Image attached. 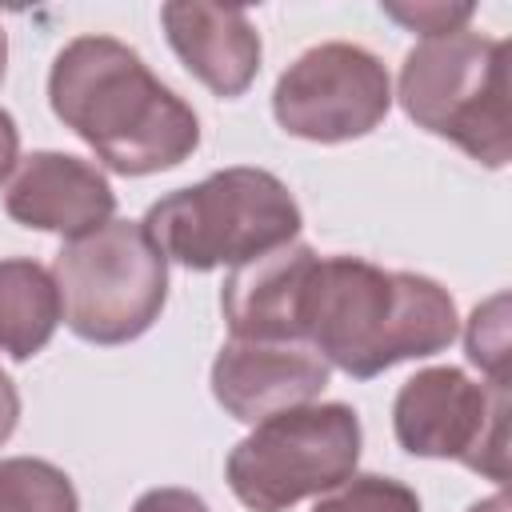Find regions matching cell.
<instances>
[{
    "label": "cell",
    "mask_w": 512,
    "mask_h": 512,
    "mask_svg": "<svg viewBox=\"0 0 512 512\" xmlns=\"http://www.w3.org/2000/svg\"><path fill=\"white\" fill-rule=\"evenodd\" d=\"M296 332L328 368L372 380L444 352L460 336V316L432 276L392 272L364 256H316L300 288Z\"/></svg>",
    "instance_id": "cell-1"
},
{
    "label": "cell",
    "mask_w": 512,
    "mask_h": 512,
    "mask_svg": "<svg viewBox=\"0 0 512 512\" xmlns=\"http://www.w3.org/2000/svg\"><path fill=\"white\" fill-rule=\"evenodd\" d=\"M48 104L104 168L152 176L200 148V120L152 68L116 36H76L48 68Z\"/></svg>",
    "instance_id": "cell-2"
},
{
    "label": "cell",
    "mask_w": 512,
    "mask_h": 512,
    "mask_svg": "<svg viewBox=\"0 0 512 512\" xmlns=\"http://www.w3.org/2000/svg\"><path fill=\"white\" fill-rule=\"evenodd\" d=\"M140 224L164 260H176L192 272H212L240 268L292 244L304 216L280 176L236 164L160 196Z\"/></svg>",
    "instance_id": "cell-3"
},
{
    "label": "cell",
    "mask_w": 512,
    "mask_h": 512,
    "mask_svg": "<svg viewBox=\"0 0 512 512\" xmlns=\"http://www.w3.org/2000/svg\"><path fill=\"white\" fill-rule=\"evenodd\" d=\"M404 116L452 140L484 168H504L512 156L508 128V44L472 28L420 40L400 64Z\"/></svg>",
    "instance_id": "cell-4"
},
{
    "label": "cell",
    "mask_w": 512,
    "mask_h": 512,
    "mask_svg": "<svg viewBox=\"0 0 512 512\" xmlns=\"http://www.w3.org/2000/svg\"><path fill=\"white\" fill-rule=\"evenodd\" d=\"M52 280L68 332L100 348L144 336L168 300V260L136 220H108L80 240H64Z\"/></svg>",
    "instance_id": "cell-5"
},
{
    "label": "cell",
    "mask_w": 512,
    "mask_h": 512,
    "mask_svg": "<svg viewBox=\"0 0 512 512\" xmlns=\"http://www.w3.org/2000/svg\"><path fill=\"white\" fill-rule=\"evenodd\" d=\"M360 416L344 400L276 412L228 452L224 480L248 512H288L340 488L360 464Z\"/></svg>",
    "instance_id": "cell-6"
},
{
    "label": "cell",
    "mask_w": 512,
    "mask_h": 512,
    "mask_svg": "<svg viewBox=\"0 0 512 512\" xmlns=\"http://www.w3.org/2000/svg\"><path fill=\"white\" fill-rule=\"evenodd\" d=\"M392 432L408 456L456 460L500 488L508 480V384L472 380L452 364L420 368L392 400Z\"/></svg>",
    "instance_id": "cell-7"
},
{
    "label": "cell",
    "mask_w": 512,
    "mask_h": 512,
    "mask_svg": "<svg viewBox=\"0 0 512 512\" xmlns=\"http://www.w3.org/2000/svg\"><path fill=\"white\" fill-rule=\"evenodd\" d=\"M392 108V80L376 52L328 40L300 52L272 88V116L288 136L344 144L376 132Z\"/></svg>",
    "instance_id": "cell-8"
},
{
    "label": "cell",
    "mask_w": 512,
    "mask_h": 512,
    "mask_svg": "<svg viewBox=\"0 0 512 512\" xmlns=\"http://www.w3.org/2000/svg\"><path fill=\"white\" fill-rule=\"evenodd\" d=\"M332 368L304 340H228L212 360V396L240 420L260 424L276 412L312 404L328 388Z\"/></svg>",
    "instance_id": "cell-9"
},
{
    "label": "cell",
    "mask_w": 512,
    "mask_h": 512,
    "mask_svg": "<svg viewBox=\"0 0 512 512\" xmlns=\"http://www.w3.org/2000/svg\"><path fill=\"white\" fill-rule=\"evenodd\" d=\"M4 212L24 228L80 240L112 220L116 192L92 160L40 148L16 164L4 188Z\"/></svg>",
    "instance_id": "cell-10"
},
{
    "label": "cell",
    "mask_w": 512,
    "mask_h": 512,
    "mask_svg": "<svg viewBox=\"0 0 512 512\" xmlns=\"http://www.w3.org/2000/svg\"><path fill=\"white\" fill-rule=\"evenodd\" d=\"M160 24L168 36V48L212 96L236 100L252 88L264 44L244 8L176 0L160 8Z\"/></svg>",
    "instance_id": "cell-11"
},
{
    "label": "cell",
    "mask_w": 512,
    "mask_h": 512,
    "mask_svg": "<svg viewBox=\"0 0 512 512\" xmlns=\"http://www.w3.org/2000/svg\"><path fill=\"white\" fill-rule=\"evenodd\" d=\"M312 260L316 248L292 240L268 256L232 268L220 288V308L232 340H300L296 304Z\"/></svg>",
    "instance_id": "cell-12"
},
{
    "label": "cell",
    "mask_w": 512,
    "mask_h": 512,
    "mask_svg": "<svg viewBox=\"0 0 512 512\" xmlns=\"http://www.w3.org/2000/svg\"><path fill=\"white\" fill-rule=\"evenodd\" d=\"M60 324V292L44 264L28 256L0 260V352L32 360L48 348Z\"/></svg>",
    "instance_id": "cell-13"
},
{
    "label": "cell",
    "mask_w": 512,
    "mask_h": 512,
    "mask_svg": "<svg viewBox=\"0 0 512 512\" xmlns=\"http://www.w3.org/2000/svg\"><path fill=\"white\" fill-rule=\"evenodd\" d=\"M0 512H80V496L52 460L8 456L0 460Z\"/></svg>",
    "instance_id": "cell-14"
},
{
    "label": "cell",
    "mask_w": 512,
    "mask_h": 512,
    "mask_svg": "<svg viewBox=\"0 0 512 512\" xmlns=\"http://www.w3.org/2000/svg\"><path fill=\"white\" fill-rule=\"evenodd\" d=\"M312 512H420V496L392 476L352 472L340 488L316 500Z\"/></svg>",
    "instance_id": "cell-15"
},
{
    "label": "cell",
    "mask_w": 512,
    "mask_h": 512,
    "mask_svg": "<svg viewBox=\"0 0 512 512\" xmlns=\"http://www.w3.org/2000/svg\"><path fill=\"white\" fill-rule=\"evenodd\" d=\"M508 296L496 292L492 300L476 304L468 316V332H464V348L468 360L484 372L488 384H508Z\"/></svg>",
    "instance_id": "cell-16"
},
{
    "label": "cell",
    "mask_w": 512,
    "mask_h": 512,
    "mask_svg": "<svg viewBox=\"0 0 512 512\" xmlns=\"http://www.w3.org/2000/svg\"><path fill=\"white\" fill-rule=\"evenodd\" d=\"M380 8H384V16H392L396 24L420 32L424 40L460 32V28L476 16V4H380Z\"/></svg>",
    "instance_id": "cell-17"
},
{
    "label": "cell",
    "mask_w": 512,
    "mask_h": 512,
    "mask_svg": "<svg viewBox=\"0 0 512 512\" xmlns=\"http://www.w3.org/2000/svg\"><path fill=\"white\" fill-rule=\"evenodd\" d=\"M132 512H212V508L188 488H148L136 496Z\"/></svg>",
    "instance_id": "cell-18"
},
{
    "label": "cell",
    "mask_w": 512,
    "mask_h": 512,
    "mask_svg": "<svg viewBox=\"0 0 512 512\" xmlns=\"http://www.w3.org/2000/svg\"><path fill=\"white\" fill-rule=\"evenodd\" d=\"M16 164H20V128H16L12 112L0 108V184L12 176Z\"/></svg>",
    "instance_id": "cell-19"
},
{
    "label": "cell",
    "mask_w": 512,
    "mask_h": 512,
    "mask_svg": "<svg viewBox=\"0 0 512 512\" xmlns=\"http://www.w3.org/2000/svg\"><path fill=\"white\" fill-rule=\"evenodd\" d=\"M20 424V392L12 384V376L0 368V448L8 444V436L16 432Z\"/></svg>",
    "instance_id": "cell-20"
},
{
    "label": "cell",
    "mask_w": 512,
    "mask_h": 512,
    "mask_svg": "<svg viewBox=\"0 0 512 512\" xmlns=\"http://www.w3.org/2000/svg\"><path fill=\"white\" fill-rule=\"evenodd\" d=\"M468 512H508V496H504V488H500L496 496H488V500H476Z\"/></svg>",
    "instance_id": "cell-21"
},
{
    "label": "cell",
    "mask_w": 512,
    "mask_h": 512,
    "mask_svg": "<svg viewBox=\"0 0 512 512\" xmlns=\"http://www.w3.org/2000/svg\"><path fill=\"white\" fill-rule=\"evenodd\" d=\"M4 72H8V32L0 24V84H4Z\"/></svg>",
    "instance_id": "cell-22"
}]
</instances>
